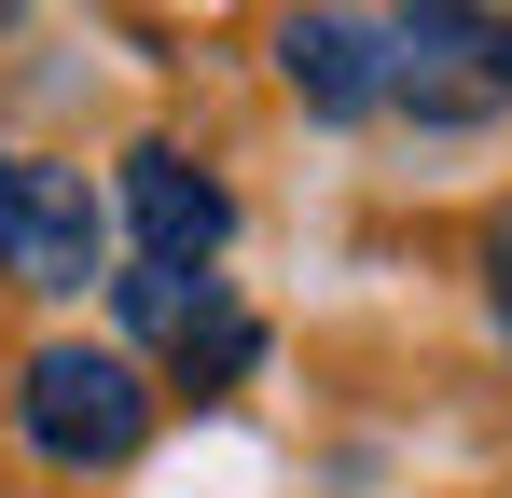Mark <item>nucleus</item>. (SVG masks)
<instances>
[{
  "label": "nucleus",
  "instance_id": "obj_1",
  "mask_svg": "<svg viewBox=\"0 0 512 498\" xmlns=\"http://www.w3.org/2000/svg\"><path fill=\"white\" fill-rule=\"evenodd\" d=\"M14 429H28V457H56V471H125V457L153 443V388H139L125 346H28Z\"/></svg>",
  "mask_w": 512,
  "mask_h": 498
},
{
  "label": "nucleus",
  "instance_id": "obj_5",
  "mask_svg": "<svg viewBox=\"0 0 512 498\" xmlns=\"http://www.w3.org/2000/svg\"><path fill=\"white\" fill-rule=\"evenodd\" d=\"M277 70H291V97H305L319 125L388 111V14H291V28H277Z\"/></svg>",
  "mask_w": 512,
  "mask_h": 498
},
{
  "label": "nucleus",
  "instance_id": "obj_6",
  "mask_svg": "<svg viewBox=\"0 0 512 498\" xmlns=\"http://www.w3.org/2000/svg\"><path fill=\"white\" fill-rule=\"evenodd\" d=\"M485 305H499V332H512V208L485 222Z\"/></svg>",
  "mask_w": 512,
  "mask_h": 498
},
{
  "label": "nucleus",
  "instance_id": "obj_3",
  "mask_svg": "<svg viewBox=\"0 0 512 498\" xmlns=\"http://www.w3.org/2000/svg\"><path fill=\"white\" fill-rule=\"evenodd\" d=\"M97 249H111V208L84 194V166L0 153V263H14L28 291H84Z\"/></svg>",
  "mask_w": 512,
  "mask_h": 498
},
{
  "label": "nucleus",
  "instance_id": "obj_2",
  "mask_svg": "<svg viewBox=\"0 0 512 498\" xmlns=\"http://www.w3.org/2000/svg\"><path fill=\"white\" fill-rule=\"evenodd\" d=\"M388 111H416V125H499L512 111V14L485 0H416V14H388Z\"/></svg>",
  "mask_w": 512,
  "mask_h": 498
},
{
  "label": "nucleus",
  "instance_id": "obj_4",
  "mask_svg": "<svg viewBox=\"0 0 512 498\" xmlns=\"http://www.w3.org/2000/svg\"><path fill=\"white\" fill-rule=\"evenodd\" d=\"M125 222H139V263L208 277V263H222V236H236V194L180 153V139H139V153H125Z\"/></svg>",
  "mask_w": 512,
  "mask_h": 498
}]
</instances>
